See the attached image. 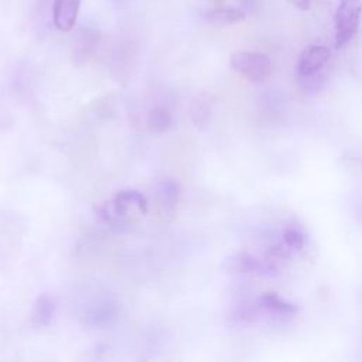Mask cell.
Masks as SVG:
<instances>
[{"mask_svg":"<svg viewBox=\"0 0 362 362\" xmlns=\"http://www.w3.org/2000/svg\"><path fill=\"white\" fill-rule=\"evenodd\" d=\"M173 117L168 109L163 106H157L148 113V126L154 132H165L171 127Z\"/></svg>","mask_w":362,"mask_h":362,"instance_id":"4fadbf2b","label":"cell"},{"mask_svg":"<svg viewBox=\"0 0 362 362\" xmlns=\"http://www.w3.org/2000/svg\"><path fill=\"white\" fill-rule=\"evenodd\" d=\"M55 315V303L51 297L42 294L37 297L33 311H31V321L37 327L48 325Z\"/></svg>","mask_w":362,"mask_h":362,"instance_id":"30bf717a","label":"cell"},{"mask_svg":"<svg viewBox=\"0 0 362 362\" xmlns=\"http://www.w3.org/2000/svg\"><path fill=\"white\" fill-rule=\"evenodd\" d=\"M362 16L361 0H341L334 14L335 47H345L358 33Z\"/></svg>","mask_w":362,"mask_h":362,"instance_id":"7a4b0ae2","label":"cell"},{"mask_svg":"<svg viewBox=\"0 0 362 362\" xmlns=\"http://www.w3.org/2000/svg\"><path fill=\"white\" fill-rule=\"evenodd\" d=\"M246 13L235 7H214L202 13V18L214 25H232L243 21Z\"/></svg>","mask_w":362,"mask_h":362,"instance_id":"9c48e42d","label":"cell"},{"mask_svg":"<svg viewBox=\"0 0 362 362\" xmlns=\"http://www.w3.org/2000/svg\"><path fill=\"white\" fill-rule=\"evenodd\" d=\"M154 191L158 206L163 211V214H173L181 194L180 182L175 178L164 177L160 181H157Z\"/></svg>","mask_w":362,"mask_h":362,"instance_id":"52a82bcc","label":"cell"},{"mask_svg":"<svg viewBox=\"0 0 362 362\" xmlns=\"http://www.w3.org/2000/svg\"><path fill=\"white\" fill-rule=\"evenodd\" d=\"M256 315L257 314H269L274 317H288L296 314L297 307L286 300H283L276 293H263L255 303H253Z\"/></svg>","mask_w":362,"mask_h":362,"instance_id":"5b68a950","label":"cell"},{"mask_svg":"<svg viewBox=\"0 0 362 362\" xmlns=\"http://www.w3.org/2000/svg\"><path fill=\"white\" fill-rule=\"evenodd\" d=\"M223 269L228 272H238V273H266L269 272L264 262H260L250 253L238 252L228 256L222 264Z\"/></svg>","mask_w":362,"mask_h":362,"instance_id":"ba28073f","label":"cell"},{"mask_svg":"<svg viewBox=\"0 0 362 362\" xmlns=\"http://www.w3.org/2000/svg\"><path fill=\"white\" fill-rule=\"evenodd\" d=\"M239 1V8L243 10L245 13H250V11H255L256 7H257V1L259 0H238Z\"/></svg>","mask_w":362,"mask_h":362,"instance_id":"9a60e30c","label":"cell"},{"mask_svg":"<svg viewBox=\"0 0 362 362\" xmlns=\"http://www.w3.org/2000/svg\"><path fill=\"white\" fill-rule=\"evenodd\" d=\"M211 117V102L208 96L199 95L194 99L191 105V119L192 123L198 127L205 126Z\"/></svg>","mask_w":362,"mask_h":362,"instance_id":"7c38bea8","label":"cell"},{"mask_svg":"<svg viewBox=\"0 0 362 362\" xmlns=\"http://www.w3.org/2000/svg\"><path fill=\"white\" fill-rule=\"evenodd\" d=\"M82 0H54L52 20L59 31H69L76 23Z\"/></svg>","mask_w":362,"mask_h":362,"instance_id":"8992f818","label":"cell"},{"mask_svg":"<svg viewBox=\"0 0 362 362\" xmlns=\"http://www.w3.org/2000/svg\"><path fill=\"white\" fill-rule=\"evenodd\" d=\"M230 68L250 82L264 81L273 69L272 59L256 51H238L230 55Z\"/></svg>","mask_w":362,"mask_h":362,"instance_id":"3957f363","label":"cell"},{"mask_svg":"<svg viewBox=\"0 0 362 362\" xmlns=\"http://www.w3.org/2000/svg\"><path fill=\"white\" fill-rule=\"evenodd\" d=\"M283 243L290 250H301L305 243V236L303 230L298 229L297 226H290V228H286L283 232Z\"/></svg>","mask_w":362,"mask_h":362,"instance_id":"5bb4252c","label":"cell"},{"mask_svg":"<svg viewBox=\"0 0 362 362\" xmlns=\"http://www.w3.org/2000/svg\"><path fill=\"white\" fill-rule=\"evenodd\" d=\"M288 1L300 10H308L311 4V0H288Z\"/></svg>","mask_w":362,"mask_h":362,"instance_id":"2e32d148","label":"cell"},{"mask_svg":"<svg viewBox=\"0 0 362 362\" xmlns=\"http://www.w3.org/2000/svg\"><path fill=\"white\" fill-rule=\"evenodd\" d=\"M98 41H99L98 31H95L92 28H82L78 33V37L75 41L76 57H81L82 59L89 57L93 52L95 47H98Z\"/></svg>","mask_w":362,"mask_h":362,"instance_id":"8fae6325","label":"cell"},{"mask_svg":"<svg viewBox=\"0 0 362 362\" xmlns=\"http://www.w3.org/2000/svg\"><path fill=\"white\" fill-rule=\"evenodd\" d=\"M329 57L331 51L324 45H310L304 48L297 61L298 79L304 82L318 75Z\"/></svg>","mask_w":362,"mask_h":362,"instance_id":"277c9868","label":"cell"},{"mask_svg":"<svg viewBox=\"0 0 362 362\" xmlns=\"http://www.w3.org/2000/svg\"><path fill=\"white\" fill-rule=\"evenodd\" d=\"M132 209L144 215L147 212V199L136 189H124L100 206V215L110 225L119 226L129 221V212Z\"/></svg>","mask_w":362,"mask_h":362,"instance_id":"6da1fadb","label":"cell"}]
</instances>
